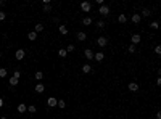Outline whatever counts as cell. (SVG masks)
<instances>
[{"instance_id": "1", "label": "cell", "mask_w": 161, "mask_h": 119, "mask_svg": "<svg viewBox=\"0 0 161 119\" xmlns=\"http://www.w3.org/2000/svg\"><path fill=\"white\" fill-rule=\"evenodd\" d=\"M81 10L82 11H85V13H89L92 10V3H89V2H82L81 3Z\"/></svg>"}, {"instance_id": "2", "label": "cell", "mask_w": 161, "mask_h": 119, "mask_svg": "<svg viewBox=\"0 0 161 119\" xmlns=\"http://www.w3.org/2000/svg\"><path fill=\"white\" fill-rule=\"evenodd\" d=\"M98 13H100L102 16H108V13H109V6L102 5V6H100V10H98Z\"/></svg>"}, {"instance_id": "3", "label": "cell", "mask_w": 161, "mask_h": 119, "mask_svg": "<svg viewBox=\"0 0 161 119\" xmlns=\"http://www.w3.org/2000/svg\"><path fill=\"white\" fill-rule=\"evenodd\" d=\"M97 43H98V47H107L108 45V39H107V37H98Z\"/></svg>"}, {"instance_id": "4", "label": "cell", "mask_w": 161, "mask_h": 119, "mask_svg": "<svg viewBox=\"0 0 161 119\" xmlns=\"http://www.w3.org/2000/svg\"><path fill=\"white\" fill-rule=\"evenodd\" d=\"M15 56H16V60H19V61H21V60H23V58H24V56H26V52H24V50H23V48H19V50H16Z\"/></svg>"}, {"instance_id": "5", "label": "cell", "mask_w": 161, "mask_h": 119, "mask_svg": "<svg viewBox=\"0 0 161 119\" xmlns=\"http://www.w3.org/2000/svg\"><path fill=\"white\" fill-rule=\"evenodd\" d=\"M94 55H95V52H92L90 48H85V50H84V56H85L87 60H94Z\"/></svg>"}, {"instance_id": "6", "label": "cell", "mask_w": 161, "mask_h": 119, "mask_svg": "<svg viewBox=\"0 0 161 119\" xmlns=\"http://www.w3.org/2000/svg\"><path fill=\"white\" fill-rule=\"evenodd\" d=\"M140 21H142V16H140V13H134V15H132V23H134V24H139Z\"/></svg>"}, {"instance_id": "7", "label": "cell", "mask_w": 161, "mask_h": 119, "mask_svg": "<svg viewBox=\"0 0 161 119\" xmlns=\"http://www.w3.org/2000/svg\"><path fill=\"white\" fill-rule=\"evenodd\" d=\"M56 103H58V100H56V98H53V97H50L49 100H47V105H49V108L56 106Z\"/></svg>"}, {"instance_id": "8", "label": "cell", "mask_w": 161, "mask_h": 119, "mask_svg": "<svg viewBox=\"0 0 161 119\" xmlns=\"http://www.w3.org/2000/svg\"><path fill=\"white\" fill-rule=\"evenodd\" d=\"M103 58H105V53H103V52H97V53L94 55V60H97L98 63H100V61H103Z\"/></svg>"}, {"instance_id": "9", "label": "cell", "mask_w": 161, "mask_h": 119, "mask_svg": "<svg viewBox=\"0 0 161 119\" xmlns=\"http://www.w3.org/2000/svg\"><path fill=\"white\" fill-rule=\"evenodd\" d=\"M131 40H132V45H137V43H140V34H134V36L131 37Z\"/></svg>"}, {"instance_id": "10", "label": "cell", "mask_w": 161, "mask_h": 119, "mask_svg": "<svg viewBox=\"0 0 161 119\" xmlns=\"http://www.w3.org/2000/svg\"><path fill=\"white\" fill-rule=\"evenodd\" d=\"M85 39H87V34L82 32V31H79V32H77V40H79V42H84Z\"/></svg>"}, {"instance_id": "11", "label": "cell", "mask_w": 161, "mask_h": 119, "mask_svg": "<svg viewBox=\"0 0 161 119\" xmlns=\"http://www.w3.org/2000/svg\"><path fill=\"white\" fill-rule=\"evenodd\" d=\"M127 89L131 90V92H137V90H139V84H135V82H131V84L127 85Z\"/></svg>"}, {"instance_id": "12", "label": "cell", "mask_w": 161, "mask_h": 119, "mask_svg": "<svg viewBox=\"0 0 161 119\" xmlns=\"http://www.w3.org/2000/svg\"><path fill=\"white\" fill-rule=\"evenodd\" d=\"M26 111H27V106H26L24 103H19V105H18V113L23 114V113H26Z\"/></svg>"}, {"instance_id": "13", "label": "cell", "mask_w": 161, "mask_h": 119, "mask_svg": "<svg viewBox=\"0 0 161 119\" xmlns=\"http://www.w3.org/2000/svg\"><path fill=\"white\" fill-rule=\"evenodd\" d=\"M58 31H60L61 36H66V34H68V28H66V26H63V24L58 26Z\"/></svg>"}, {"instance_id": "14", "label": "cell", "mask_w": 161, "mask_h": 119, "mask_svg": "<svg viewBox=\"0 0 161 119\" xmlns=\"http://www.w3.org/2000/svg\"><path fill=\"white\" fill-rule=\"evenodd\" d=\"M118 21H119V23H121V24H124V23H126V21H127V16H126V15H124V13H121V15H119V16H118Z\"/></svg>"}, {"instance_id": "15", "label": "cell", "mask_w": 161, "mask_h": 119, "mask_svg": "<svg viewBox=\"0 0 161 119\" xmlns=\"http://www.w3.org/2000/svg\"><path fill=\"white\" fill-rule=\"evenodd\" d=\"M90 71H92V66H90V64H84V66H82V73H85V74H89V73H90Z\"/></svg>"}, {"instance_id": "16", "label": "cell", "mask_w": 161, "mask_h": 119, "mask_svg": "<svg viewBox=\"0 0 161 119\" xmlns=\"http://www.w3.org/2000/svg\"><path fill=\"white\" fill-rule=\"evenodd\" d=\"M82 24H84V26H89V24H92V18H90V16H85V18L82 19Z\"/></svg>"}, {"instance_id": "17", "label": "cell", "mask_w": 161, "mask_h": 119, "mask_svg": "<svg viewBox=\"0 0 161 119\" xmlns=\"http://www.w3.org/2000/svg\"><path fill=\"white\" fill-rule=\"evenodd\" d=\"M66 55H68V52L64 48H60V50H58V56H60V58H64Z\"/></svg>"}, {"instance_id": "18", "label": "cell", "mask_w": 161, "mask_h": 119, "mask_svg": "<svg viewBox=\"0 0 161 119\" xmlns=\"http://www.w3.org/2000/svg\"><path fill=\"white\" fill-rule=\"evenodd\" d=\"M150 15H152V11H150L148 8H143V10H142V15H140V16H145V18H148Z\"/></svg>"}, {"instance_id": "19", "label": "cell", "mask_w": 161, "mask_h": 119, "mask_svg": "<svg viewBox=\"0 0 161 119\" xmlns=\"http://www.w3.org/2000/svg\"><path fill=\"white\" fill-rule=\"evenodd\" d=\"M44 90H45V87H44L42 84H37V85H36V92H37V93H42Z\"/></svg>"}, {"instance_id": "20", "label": "cell", "mask_w": 161, "mask_h": 119, "mask_svg": "<svg viewBox=\"0 0 161 119\" xmlns=\"http://www.w3.org/2000/svg\"><path fill=\"white\" fill-rule=\"evenodd\" d=\"M27 39H29V40H36L37 39V32H34V31H32V32H29V34H27Z\"/></svg>"}, {"instance_id": "21", "label": "cell", "mask_w": 161, "mask_h": 119, "mask_svg": "<svg viewBox=\"0 0 161 119\" xmlns=\"http://www.w3.org/2000/svg\"><path fill=\"white\" fill-rule=\"evenodd\" d=\"M18 82H19V79H16V77H10V85H18Z\"/></svg>"}, {"instance_id": "22", "label": "cell", "mask_w": 161, "mask_h": 119, "mask_svg": "<svg viewBox=\"0 0 161 119\" xmlns=\"http://www.w3.org/2000/svg\"><path fill=\"white\" fill-rule=\"evenodd\" d=\"M56 106H58V108H61V110H63V108H64V106H66V101H64V100H58V103H56Z\"/></svg>"}, {"instance_id": "23", "label": "cell", "mask_w": 161, "mask_h": 119, "mask_svg": "<svg viewBox=\"0 0 161 119\" xmlns=\"http://www.w3.org/2000/svg\"><path fill=\"white\" fill-rule=\"evenodd\" d=\"M27 111H29V113H36V111H37L36 105H29V106H27Z\"/></svg>"}, {"instance_id": "24", "label": "cell", "mask_w": 161, "mask_h": 119, "mask_svg": "<svg viewBox=\"0 0 161 119\" xmlns=\"http://www.w3.org/2000/svg\"><path fill=\"white\" fill-rule=\"evenodd\" d=\"M50 11H52V5L50 3L49 5H44V13H50Z\"/></svg>"}, {"instance_id": "25", "label": "cell", "mask_w": 161, "mask_h": 119, "mask_svg": "<svg viewBox=\"0 0 161 119\" xmlns=\"http://www.w3.org/2000/svg\"><path fill=\"white\" fill-rule=\"evenodd\" d=\"M97 26H98V29H105V28H107V23H105V21H98Z\"/></svg>"}, {"instance_id": "26", "label": "cell", "mask_w": 161, "mask_h": 119, "mask_svg": "<svg viewBox=\"0 0 161 119\" xmlns=\"http://www.w3.org/2000/svg\"><path fill=\"white\" fill-rule=\"evenodd\" d=\"M44 31V24H36V31L34 32H42Z\"/></svg>"}, {"instance_id": "27", "label": "cell", "mask_w": 161, "mask_h": 119, "mask_svg": "<svg viewBox=\"0 0 161 119\" xmlns=\"http://www.w3.org/2000/svg\"><path fill=\"white\" fill-rule=\"evenodd\" d=\"M6 74H8V73H6L5 68H0V77H6Z\"/></svg>"}, {"instance_id": "28", "label": "cell", "mask_w": 161, "mask_h": 119, "mask_svg": "<svg viewBox=\"0 0 161 119\" xmlns=\"http://www.w3.org/2000/svg\"><path fill=\"white\" fill-rule=\"evenodd\" d=\"M40 79H44V74L40 73V71H37L36 73V80H40Z\"/></svg>"}, {"instance_id": "29", "label": "cell", "mask_w": 161, "mask_h": 119, "mask_svg": "<svg viewBox=\"0 0 161 119\" xmlns=\"http://www.w3.org/2000/svg\"><path fill=\"white\" fill-rule=\"evenodd\" d=\"M127 52L129 53H135V45H132V43H131V45L127 47Z\"/></svg>"}, {"instance_id": "30", "label": "cell", "mask_w": 161, "mask_h": 119, "mask_svg": "<svg viewBox=\"0 0 161 119\" xmlns=\"http://www.w3.org/2000/svg\"><path fill=\"white\" fill-rule=\"evenodd\" d=\"M13 77H16V79H19V77H21V73H19V71L16 69L15 73H13Z\"/></svg>"}, {"instance_id": "31", "label": "cell", "mask_w": 161, "mask_h": 119, "mask_svg": "<svg viewBox=\"0 0 161 119\" xmlns=\"http://www.w3.org/2000/svg\"><path fill=\"white\" fill-rule=\"evenodd\" d=\"M150 26H152V29H158V26H160V24H158V21H153Z\"/></svg>"}, {"instance_id": "32", "label": "cell", "mask_w": 161, "mask_h": 119, "mask_svg": "<svg viewBox=\"0 0 161 119\" xmlns=\"http://www.w3.org/2000/svg\"><path fill=\"white\" fill-rule=\"evenodd\" d=\"M155 53H156V55H161V47H160V45L155 47Z\"/></svg>"}, {"instance_id": "33", "label": "cell", "mask_w": 161, "mask_h": 119, "mask_svg": "<svg viewBox=\"0 0 161 119\" xmlns=\"http://www.w3.org/2000/svg\"><path fill=\"white\" fill-rule=\"evenodd\" d=\"M66 52H74V45H73V43H69V45H68Z\"/></svg>"}, {"instance_id": "34", "label": "cell", "mask_w": 161, "mask_h": 119, "mask_svg": "<svg viewBox=\"0 0 161 119\" xmlns=\"http://www.w3.org/2000/svg\"><path fill=\"white\" fill-rule=\"evenodd\" d=\"M6 18V13H3V11H0V21H3V19Z\"/></svg>"}, {"instance_id": "35", "label": "cell", "mask_w": 161, "mask_h": 119, "mask_svg": "<svg viewBox=\"0 0 161 119\" xmlns=\"http://www.w3.org/2000/svg\"><path fill=\"white\" fill-rule=\"evenodd\" d=\"M156 119H161V111H156V116H155Z\"/></svg>"}, {"instance_id": "36", "label": "cell", "mask_w": 161, "mask_h": 119, "mask_svg": "<svg viewBox=\"0 0 161 119\" xmlns=\"http://www.w3.org/2000/svg\"><path fill=\"white\" fill-rule=\"evenodd\" d=\"M3 106V98H0V108Z\"/></svg>"}, {"instance_id": "37", "label": "cell", "mask_w": 161, "mask_h": 119, "mask_svg": "<svg viewBox=\"0 0 161 119\" xmlns=\"http://www.w3.org/2000/svg\"><path fill=\"white\" fill-rule=\"evenodd\" d=\"M0 119H8V118H6V116H2V118H0Z\"/></svg>"}, {"instance_id": "38", "label": "cell", "mask_w": 161, "mask_h": 119, "mask_svg": "<svg viewBox=\"0 0 161 119\" xmlns=\"http://www.w3.org/2000/svg\"><path fill=\"white\" fill-rule=\"evenodd\" d=\"M0 56H2V52H0Z\"/></svg>"}]
</instances>
